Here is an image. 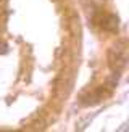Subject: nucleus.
Listing matches in <instances>:
<instances>
[{"mask_svg":"<svg viewBox=\"0 0 129 132\" xmlns=\"http://www.w3.org/2000/svg\"><path fill=\"white\" fill-rule=\"evenodd\" d=\"M110 66L118 72L121 71L123 68L126 66V55H124V50L123 48H118V47H115L110 50Z\"/></svg>","mask_w":129,"mask_h":132,"instance_id":"1","label":"nucleus"},{"mask_svg":"<svg viewBox=\"0 0 129 132\" xmlns=\"http://www.w3.org/2000/svg\"><path fill=\"white\" fill-rule=\"evenodd\" d=\"M0 2H2V0H0Z\"/></svg>","mask_w":129,"mask_h":132,"instance_id":"2","label":"nucleus"}]
</instances>
